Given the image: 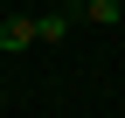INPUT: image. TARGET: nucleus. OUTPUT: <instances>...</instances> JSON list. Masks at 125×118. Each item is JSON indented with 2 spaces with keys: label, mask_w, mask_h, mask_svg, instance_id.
Instances as JSON below:
<instances>
[{
  "label": "nucleus",
  "mask_w": 125,
  "mask_h": 118,
  "mask_svg": "<svg viewBox=\"0 0 125 118\" xmlns=\"http://www.w3.org/2000/svg\"><path fill=\"white\" fill-rule=\"evenodd\" d=\"M28 42H35V21H28V14H14V21H0V49H28Z\"/></svg>",
  "instance_id": "1"
},
{
  "label": "nucleus",
  "mask_w": 125,
  "mask_h": 118,
  "mask_svg": "<svg viewBox=\"0 0 125 118\" xmlns=\"http://www.w3.org/2000/svg\"><path fill=\"white\" fill-rule=\"evenodd\" d=\"M62 35H70V21H62V14H42V21H35V42H62Z\"/></svg>",
  "instance_id": "2"
},
{
  "label": "nucleus",
  "mask_w": 125,
  "mask_h": 118,
  "mask_svg": "<svg viewBox=\"0 0 125 118\" xmlns=\"http://www.w3.org/2000/svg\"><path fill=\"white\" fill-rule=\"evenodd\" d=\"M83 14H90V21H104V28H111V21H118L125 7H118V0H83Z\"/></svg>",
  "instance_id": "3"
},
{
  "label": "nucleus",
  "mask_w": 125,
  "mask_h": 118,
  "mask_svg": "<svg viewBox=\"0 0 125 118\" xmlns=\"http://www.w3.org/2000/svg\"><path fill=\"white\" fill-rule=\"evenodd\" d=\"M62 7H83V0H62Z\"/></svg>",
  "instance_id": "4"
}]
</instances>
